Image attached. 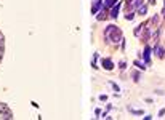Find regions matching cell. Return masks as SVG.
<instances>
[{
	"label": "cell",
	"mask_w": 165,
	"mask_h": 120,
	"mask_svg": "<svg viewBox=\"0 0 165 120\" xmlns=\"http://www.w3.org/2000/svg\"><path fill=\"white\" fill-rule=\"evenodd\" d=\"M162 15H165V5H164V10H162Z\"/></svg>",
	"instance_id": "obj_21"
},
{
	"label": "cell",
	"mask_w": 165,
	"mask_h": 120,
	"mask_svg": "<svg viewBox=\"0 0 165 120\" xmlns=\"http://www.w3.org/2000/svg\"><path fill=\"white\" fill-rule=\"evenodd\" d=\"M132 77H133V80H135V82H140V72L138 71H133L132 72Z\"/></svg>",
	"instance_id": "obj_14"
},
{
	"label": "cell",
	"mask_w": 165,
	"mask_h": 120,
	"mask_svg": "<svg viewBox=\"0 0 165 120\" xmlns=\"http://www.w3.org/2000/svg\"><path fill=\"white\" fill-rule=\"evenodd\" d=\"M0 119H13V112L3 102H0Z\"/></svg>",
	"instance_id": "obj_2"
},
{
	"label": "cell",
	"mask_w": 165,
	"mask_h": 120,
	"mask_svg": "<svg viewBox=\"0 0 165 120\" xmlns=\"http://www.w3.org/2000/svg\"><path fill=\"white\" fill-rule=\"evenodd\" d=\"M103 67H104L106 71H112L114 69V64H112V61L109 59V58H106V59H103Z\"/></svg>",
	"instance_id": "obj_8"
},
{
	"label": "cell",
	"mask_w": 165,
	"mask_h": 120,
	"mask_svg": "<svg viewBox=\"0 0 165 120\" xmlns=\"http://www.w3.org/2000/svg\"><path fill=\"white\" fill-rule=\"evenodd\" d=\"M144 27H146V23L140 24V26H138V27H136V29H135V32H133V34H135L136 37H140V34H141V30L144 29Z\"/></svg>",
	"instance_id": "obj_11"
},
{
	"label": "cell",
	"mask_w": 165,
	"mask_h": 120,
	"mask_svg": "<svg viewBox=\"0 0 165 120\" xmlns=\"http://www.w3.org/2000/svg\"><path fill=\"white\" fill-rule=\"evenodd\" d=\"M119 67H120V69H125V67H127V63H125V61H122V63L119 64Z\"/></svg>",
	"instance_id": "obj_16"
},
{
	"label": "cell",
	"mask_w": 165,
	"mask_h": 120,
	"mask_svg": "<svg viewBox=\"0 0 165 120\" xmlns=\"http://www.w3.org/2000/svg\"><path fill=\"white\" fill-rule=\"evenodd\" d=\"M135 66H138L140 69H146V66H144V64L141 63V61H135Z\"/></svg>",
	"instance_id": "obj_15"
},
{
	"label": "cell",
	"mask_w": 165,
	"mask_h": 120,
	"mask_svg": "<svg viewBox=\"0 0 165 120\" xmlns=\"http://www.w3.org/2000/svg\"><path fill=\"white\" fill-rule=\"evenodd\" d=\"M99 99H101V101H106V99H108V96H106V95H101V96H99Z\"/></svg>",
	"instance_id": "obj_19"
},
{
	"label": "cell",
	"mask_w": 165,
	"mask_h": 120,
	"mask_svg": "<svg viewBox=\"0 0 165 120\" xmlns=\"http://www.w3.org/2000/svg\"><path fill=\"white\" fill-rule=\"evenodd\" d=\"M120 6H122V5H120V3L117 2V3H115V5L111 8V11H109V16H111L112 19H115V18L119 16V10H120Z\"/></svg>",
	"instance_id": "obj_3"
},
{
	"label": "cell",
	"mask_w": 165,
	"mask_h": 120,
	"mask_svg": "<svg viewBox=\"0 0 165 120\" xmlns=\"http://www.w3.org/2000/svg\"><path fill=\"white\" fill-rule=\"evenodd\" d=\"M111 85H112V88H114L115 91H120V90H119V87H117V85H115V83H111Z\"/></svg>",
	"instance_id": "obj_20"
},
{
	"label": "cell",
	"mask_w": 165,
	"mask_h": 120,
	"mask_svg": "<svg viewBox=\"0 0 165 120\" xmlns=\"http://www.w3.org/2000/svg\"><path fill=\"white\" fill-rule=\"evenodd\" d=\"M143 58H144V63L149 66L151 64V48L146 45V48H144V51H143Z\"/></svg>",
	"instance_id": "obj_4"
},
{
	"label": "cell",
	"mask_w": 165,
	"mask_h": 120,
	"mask_svg": "<svg viewBox=\"0 0 165 120\" xmlns=\"http://www.w3.org/2000/svg\"><path fill=\"white\" fill-rule=\"evenodd\" d=\"M108 16H109L108 8H103L101 11H98V13H96V19H98V21H104V19L108 18Z\"/></svg>",
	"instance_id": "obj_6"
},
{
	"label": "cell",
	"mask_w": 165,
	"mask_h": 120,
	"mask_svg": "<svg viewBox=\"0 0 165 120\" xmlns=\"http://www.w3.org/2000/svg\"><path fill=\"white\" fill-rule=\"evenodd\" d=\"M114 5H115V0H104V8L111 10Z\"/></svg>",
	"instance_id": "obj_12"
},
{
	"label": "cell",
	"mask_w": 165,
	"mask_h": 120,
	"mask_svg": "<svg viewBox=\"0 0 165 120\" xmlns=\"http://www.w3.org/2000/svg\"><path fill=\"white\" fill-rule=\"evenodd\" d=\"M132 112H133V114H136V115H143V111H133V109H132Z\"/></svg>",
	"instance_id": "obj_18"
},
{
	"label": "cell",
	"mask_w": 165,
	"mask_h": 120,
	"mask_svg": "<svg viewBox=\"0 0 165 120\" xmlns=\"http://www.w3.org/2000/svg\"><path fill=\"white\" fill-rule=\"evenodd\" d=\"M104 37H106L108 42L114 43V45H117V43H120L123 40L122 30H120L117 26H114V24H109V26L104 29Z\"/></svg>",
	"instance_id": "obj_1"
},
{
	"label": "cell",
	"mask_w": 165,
	"mask_h": 120,
	"mask_svg": "<svg viewBox=\"0 0 165 120\" xmlns=\"http://www.w3.org/2000/svg\"><path fill=\"white\" fill-rule=\"evenodd\" d=\"M128 5L132 6L133 10H138L140 6H143V5H144V2H143V0H132V2L128 3Z\"/></svg>",
	"instance_id": "obj_10"
},
{
	"label": "cell",
	"mask_w": 165,
	"mask_h": 120,
	"mask_svg": "<svg viewBox=\"0 0 165 120\" xmlns=\"http://www.w3.org/2000/svg\"><path fill=\"white\" fill-rule=\"evenodd\" d=\"M101 5H103L101 0H95V2H93V6H91V13H93V15H96V13L99 11V8H101Z\"/></svg>",
	"instance_id": "obj_9"
},
{
	"label": "cell",
	"mask_w": 165,
	"mask_h": 120,
	"mask_svg": "<svg viewBox=\"0 0 165 120\" xmlns=\"http://www.w3.org/2000/svg\"><path fill=\"white\" fill-rule=\"evenodd\" d=\"M3 53H5V37H3V34L0 32V63H2Z\"/></svg>",
	"instance_id": "obj_7"
},
{
	"label": "cell",
	"mask_w": 165,
	"mask_h": 120,
	"mask_svg": "<svg viewBox=\"0 0 165 120\" xmlns=\"http://www.w3.org/2000/svg\"><path fill=\"white\" fill-rule=\"evenodd\" d=\"M136 11H138V15H146V13H147V5H143V6H140V8L136 10Z\"/></svg>",
	"instance_id": "obj_13"
},
{
	"label": "cell",
	"mask_w": 165,
	"mask_h": 120,
	"mask_svg": "<svg viewBox=\"0 0 165 120\" xmlns=\"http://www.w3.org/2000/svg\"><path fill=\"white\" fill-rule=\"evenodd\" d=\"M133 18H135V15H132V13H128V15L125 16V19H128V21H130V19H133Z\"/></svg>",
	"instance_id": "obj_17"
},
{
	"label": "cell",
	"mask_w": 165,
	"mask_h": 120,
	"mask_svg": "<svg viewBox=\"0 0 165 120\" xmlns=\"http://www.w3.org/2000/svg\"><path fill=\"white\" fill-rule=\"evenodd\" d=\"M154 54H156V56L159 58V59H162V58H164V54H165V53H164V47L157 43V45L154 47Z\"/></svg>",
	"instance_id": "obj_5"
}]
</instances>
